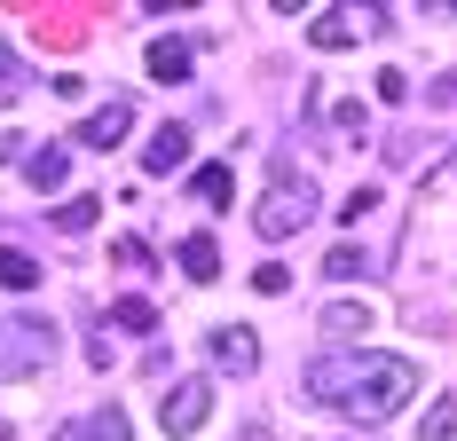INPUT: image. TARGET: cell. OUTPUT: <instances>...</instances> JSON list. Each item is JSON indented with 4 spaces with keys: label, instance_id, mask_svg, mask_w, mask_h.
Returning a JSON list of instances; mask_svg holds the SVG:
<instances>
[{
    "label": "cell",
    "instance_id": "obj_1",
    "mask_svg": "<svg viewBox=\"0 0 457 441\" xmlns=\"http://www.w3.org/2000/svg\"><path fill=\"white\" fill-rule=\"evenodd\" d=\"M411 395H418V362H411V354L331 347V354H316V362H308V402L339 410V418H363V426L395 418Z\"/></svg>",
    "mask_w": 457,
    "mask_h": 441
},
{
    "label": "cell",
    "instance_id": "obj_2",
    "mask_svg": "<svg viewBox=\"0 0 457 441\" xmlns=\"http://www.w3.org/2000/svg\"><path fill=\"white\" fill-rule=\"evenodd\" d=\"M308 220H316V181L292 174V166H276V181H269V197H261V213H253V229H261L269 245H284V237H300Z\"/></svg>",
    "mask_w": 457,
    "mask_h": 441
},
{
    "label": "cell",
    "instance_id": "obj_3",
    "mask_svg": "<svg viewBox=\"0 0 457 441\" xmlns=\"http://www.w3.org/2000/svg\"><path fill=\"white\" fill-rule=\"evenodd\" d=\"M55 354V323L47 315H0V379H32Z\"/></svg>",
    "mask_w": 457,
    "mask_h": 441
},
{
    "label": "cell",
    "instance_id": "obj_4",
    "mask_svg": "<svg viewBox=\"0 0 457 441\" xmlns=\"http://www.w3.org/2000/svg\"><path fill=\"white\" fill-rule=\"evenodd\" d=\"M205 418H213V379H174V395L158 402V426L182 441V434H197Z\"/></svg>",
    "mask_w": 457,
    "mask_h": 441
},
{
    "label": "cell",
    "instance_id": "obj_5",
    "mask_svg": "<svg viewBox=\"0 0 457 441\" xmlns=\"http://www.w3.org/2000/svg\"><path fill=\"white\" fill-rule=\"evenodd\" d=\"M213 362H221L228 379L261 370V331H253V323H221V331H213Z\"/></svg>",
    "mask_w": 457,
    "mask_h": 441
},
{
    "label": "cell",
    "instance_id": "obj_6",
    "mask_svg": "<svg viewBox=\"0 0 457 441\" xmlns=\"http://www.w3.org/2000/svg\"><path fill=\"white\" fill-rule=\"evenodd\" d=\"M47 441H135V426H127V418L103 402V410H79V418H63Z\"/></svg>",
    "mask_w": 457,
    "mask_h": 441
},
{
    "label": "cell",
    "instance_id": "obj_7",
    "mask_svg": "<svg viewBox=\"0 0 457 441\" xmlns=\"http://www.w3.org/2000/svg\"><path fill=\"white\" fill-rule=\"evenodd\" d=\"M127 127H135V111H127V103H103V111L79 119L71 142H79V150H111V142H127Z\"/></svg>",
    "mask_w": 457,
    "mask_h": 441
},
{
    "label": "cell",
    "instance_id": "obj_8",
    "mask_svg": "<svg viewBox=\"0 0 457 441\" xmlns=\"http://www.w3.org/2000/svg\"><path fill=\"white\" fill-rule=\"evenodd\" d=\"M189 166V127H158L142 150V174H182Z\"/></svg>",
    "mask_w": 457,
    "mask_h": 441
},
{
    "label": "cell",
    "instance_id": "obj_9",
    "mask_svg": "<svg viewBox=\"0 0 457 441\" xmlns=\"http://www.w3.org/2000/svg\"><path fill=\"white\" fill-rule=\"evenodd\" d=\"M308 40H316L323 55H339V47H355V40H363V24H355L347 8H323L316 24H308Z\"/></svg>",
    "mask_w": 457,
    "mask_h": 441
},
{
    "label": "cell",
    "instance_id": "obj_10",
    "mask_svg": "<svg viewBox=\"0 0 457 441\" xmlns=\"http://www.w3.org/2000/svg\"><path fill=\"white\" fill-rule=\"evenodd\" d=\"M63 174H71V150H63V142H40V150L24 158V181H32V189H63Z\"/></svg>",
    "mask_w": 457,
    "mask_h": 441
},
{
    "label": "cell",
    "instance_id": "obj_11",
    "mask_svg": "<svg viewBox=\"0 0 457 441\" xmlns=\"http://www.w3.org/2000/svg\"><path fill=\"white\" fill-rule=\"evenodd\" d=\"M182 268H189V284H213L221 276V245L197 229V237H182Z\"/></svg>",
    "mask_w": 457,
    "mask_h": 441
},
{
    "label": "cell",
    "instance_id": "obj_12",
    "mask_svg": "<svg viewBox=\"0 0 457 441\" xmlns=\"http://www.w3.org/2000/svg\"><path fill=\"white\" fill-rule=\"evenodd\" d=\"M323 331H331V339H363L370 331V300H331V308H323Z\"/></svg>",
    "mask_w": 457,
    "mask_h": 441
},
{
    "label": "cell",
    "instance_id": "obj_13",
    "mask_svg": "<svg viewBox=\"0 0 457 441\" xmlns=\"http://www.w3.org/2000/svg\"><path fill=\"white\" fill-rule=\"evenodd\" d=\"M150 79H166V87L189 79V47L182 40H150Z\"/></svg>",
    "mask_w": 457,
    "mask_h": 441
},
{
    "label": "cell",
    "instance_id": "obj_14",
    "mask_svg": "<svg viewBox=\"0 0 457 441\" xmlns=\"http://www.w3.org/2000/svg\"><path fill=\"white\" fill-rule=\"evenodd\" d=\"M0 284H8V292H32V284H40V261L16 253V245H0Z\"/></svg>",
    "mask_w": 457,
    "mask_h": 441
},
{
    "label": "cell",
    "instance_id": "obj_15",
    "mask_svg": "<svg viewBox=\"0 0 457 441\" xmlns=\"http://www.w3.org/2000/svg\"><path fill=\"white\" fill-rule=\"evenodd\" d=\"M95 213H103V197H63V205H55V229L79 237V229H95Z\"/></svg>",
    "mask_w": 457,
    "mask_h": 441
},
{
    "label": "cell",
    "instance_id": "obj_16",
    "mask_svg": "<svg viewBox=\"0 0 457 441\" xmlns=\"http://www.w3.org/2000/svg\"><path fill=\"white\" fill-rule=\"evenodd\" d=\"M189 189H197L205 205H228V189H237V181H228V166H197V174H189Z\"/></svg>",
    "mask_w": 457,
    "mask_h": 441
},
{
    "label": "cell",
    "instance_id": "obj_17",
    "mask_svg": "<svg viewBox=\"0 0 457 441\" xmlns=\"http://www.w3.org/2000/svg\"><path fill=\"white\" fill-rule=\"evenodd\" d=\"M418 441H457V402H434V410L418 418Z\"/></svg>",
    "mask_w": 457,
    "mask_h": 441
},
{
    "label": "cell",
    "instance_id": "obj_18",
    "mask_svg": "<svg viewBox=\"0 0 457 441\" xmlns=\"http://www.w3.org/2000/svg\"><path fill=\"white\" fill-rule=\"evenodd\" d=\"M111 323H119V331H158V308H150V300H119Z\"/></svg>",
    "mask_w": 457,
    "mask_h": 441
},
{
    "label": "cell",
    "instance_id": "obj_19",
    "mask_svg": "<svg viewBox=\"0 0 457 441\" xmlns=\"http://www.w3.org/2000/svg\"><path fill=\"white\" fill-rule=\"evenodd\" d=\"M16 95H24V55L0 40V103H16Z\"/></svg>",
    "mask_w": 457,
    "mask_h": 441
},
{
    "label": "cell",
    "instance_id": "obj_20",
    "mask_svg": "<svg viewBox=\"0 0 457 441\" xmlns=\"http://www.w3.org/2000/svg\"><path fill=\"white\" fill-rule=\"evenodd\" d=\"M323 276H339V284H347V276H363V253H355V245H339V253L323 261Z\"/></svg>",
    "mask_w": 457,
    "mask_h": 441
},
{
    "label": "cell",
    "instance_id": "obj_21",
    "mask_svg": "<svg viewBox=\"0 0 457 441\" xmlns=\"http://www.w3.org/2000/svg\"><path fill=\"white\" fill-rule=\"evenodd\" d=\"M111 261H119V268H135V276H142V268H150V245H135V237H119V245H111Z\"/></svg>",
    "mask_w": 457,
    "mask_h": 441
},
{
    "label": "cell",
    "instance_id": "obj_22",
    "mask_svg": "<svg viewBox=\"0 0 457 441\" xmlns=\"http://www.w3.org/2000/svg\"><path fill=\"white\" fill-rule=\"evenodd\" d=\"M284 284H292V268H276V261L253 268V292H284Z\"/></svg>",
    "mask_w": 457,
    "mask_h": 441
}]
</instances>
